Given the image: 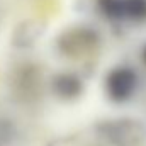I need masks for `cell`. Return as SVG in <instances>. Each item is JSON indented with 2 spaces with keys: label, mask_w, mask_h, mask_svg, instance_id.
I'll return each mask as SVG.
<instances>
[{
  "label": "cell",
  "mask_w": 146,
  "mask_h": 146,
  "mask_svg": "<svg viewBox=\"0 0 146 146\" xmlns=\"http://www.w3.org/2000/svg\"><path fill=\"white\" fill-rule=\"evenodd\" d=\"M48 146H56V145H54V143H49V145H48Z\"/></svg>",
  "instance_id": "9"
},
{
  "label": "cell",
  "mask_w": 146,
  "mask_h": 146,
  "mask_svg": "<svg viewBox=\"0 0 146 146\" xmlns=\"http://www.w3.org/2000/svg\"><path fill=\"white\" fill-rule=\"evenodd\" d=\"M124 3V21L145 22L146 21V0H122Z\"/></svg>",
  "instance_id": "6"
},
{
  "label": "cell",
  "mask_w": 146,
  "mask_h": 146,
  "mask_svg": "<svg viewBox=\"0 0 146 146\" xmlns=\"http://www.w3.org/2000/svg\"><path fill=\"white\" fill-rule=\"evenodd\" d=\"M95 133L110 146H143L146 127L139 119L115 117L95 124Z\"/></svg>",
  "instance_id": "1"
},
{
  "label": "cell",
  "mask_w": 146,
  "mask_h": 146,
  "mask_svg": "<svg viewBox=\"0 0 146 146\" xmlns=\"http://www.w3.org/2000/svg\"><path fill=\"white\" fill-rule=\"evenodd\" d=\"M97 7L102 12V15L109 21H124L122 0H97Z\"/></svg>",
  "instance_id": "7"
},
{
  "label": "cell",
  "mask_w": 146,
  "mask_h": 146,
  "mask_svg": "<svg viewBox=\"0 0 146 146\" xmlns=\"http://www.w3.org/2000/svg\"><path fill=\"white\" fill-rule=\"evenodd\" d=\"M106 95L115 104L127 102L138 88V75L129 66H115L104 78Z\"/></svg>",
  "instance_id": "2"
},
{
  "label": "cell",
  "mask_w": 146,
  "mask_h": 146,
  "mask_svg": "<svg viewBox=\"0 0 146 146\" xmlns=\"http://www.w3.org/2000/svg\"><path fill=\"white\" fill-rule=\"evenodd\" d=\"M58 49L70 58H78L99 46V34L88 27H75L61 33L56 39Z\"/></svg>",
  "instance_id": "3"
},
{
  "label": "cell",
  "mask_w": 146,
  "mask_h": 146,
  "mask_svg": "<svg viewBox=\"0 0 146 146\" xmlns=\"http://www.w3.org/2000/svg\"><path fill=\"white\" fill-rule=\"evenodd\" d=\"M51 90L61 100H76L83 94L85 83L83 78L76 73L61 72L51 78Z\"/></svg>",
  "instance_id": "4"
},
{
  "label": "cell",
  "mask_w": 146,
  "mask_h": 146,
  "mask_svg": "<svg viewBox=\"0 0 146 146\" xmlns=\"http://www.w3.org/2000/svg\"><path fill=\"white\" fill-rule=\"evenodd\" d=\"M44 22L41 21H24L21 22L14 33H12V44L14 48H19V49H26V48H31L37 42V39H41V36L44 34Z\"/></svg>",
  "instance_id": "5"
},
{
  "label": "cell",
  "mask_w": 146,
  "mask_h": 146,
  "mask_svg": "<svg viewBox=\"0 0 146 146\" xmlns=\"http://www.w3.org/2000/svg\"><path fill=\"white\" fill-rule=\"evenodd\" d=\"M141 58H143V61H145V65H146V44L143 46V51H141Z\"/></svg>",
  "instance_id": "8"
}]
</instances>
